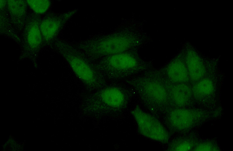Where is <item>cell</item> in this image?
Wrapping results in <instances>:
<instances>
[{
  "instance_id": "cell-5",
  "label": "cell",
  "mask_w": 233,
  "mask_h": 151,
  "mask_svg": "<svg viewBox=\"0 0 233 151\" xmlns=\"http://www.w3.org/2000/svg\"><path fill=\"white\" fill-rule=\"evenodd\" d=\"M132 114L137 123L140 133L144 136L162 143H167L168 134L160 121L152 115L136 107Z\"/></svg>"
},
{
  "instance_id": "cell-3",
  "label": "cell",
  "mask_w": 233,
  "mask_h": 151,
  "mask_svg": "<svg viewBox=\"0 0 233 151\" xmlns=\"http://www.w3.org/2000/svg\"><path fill=\"white\" fill-rule=\"evenodd\" d=\"M56 43L59 51L74 74L87 87L97 89L105 85V78L98 71L94 63L71 43L59 39L56 41Z\"/></svg>"
},
{
  "instance_id": "cell-14",
  "label": "cell",
  "mask_w": 233,
  "mask_h": 151,
  "mask_svg": "<svg viewBox=\"0 0 233 151\" xmlns=\"http://www.w3.org/2000/svg\"><path fill=\"white\" fill-rule=\"evenodd\" d=\"M26 1L27 5L37 15L45 13L51 5V1L47 0H28Z\"/></svg>"
},
{
  "instance_id": "cell-9",
  "label": "cell",
  "mask_w": 233,
  "mask_h": 151,
  "mask_svg": "<svg viewBox=\"0 0 233 151\" xmlns=\"http://www.w3.org/2000/svg\"><path fill=\"white\" fill-rule=\"evenodd\" d=\"M163 77L167 88L170 101L179 107L187 104L191 98L192 93L190 87L183 83H172L163 76Z\"/></svg>"
},
{
  "instance_id": "cell-12",
  "label": "cell",
  "mask_w": 233,
  "mask_h": 151,
  "mask_svg": "<svg viewBox=\"0 0 233 151\" xmlns=\"http://www.w3.org/2000/svg\"><path fill=\"white\" fill-rule=\"evenodd\" d=\"M187 68L189 78L193 81L201 79L205 73V69L198 59L194 56H190Z\"/></svg>"
},
{
  "instance_id": "cell-1",
  "label": "cell",
  "mask_w": 233,
  "mask_h": 151,
  "mask_svg": "<svg viewBox=\"0 0 233 151\" xmlns=\"http://www.w3.org/2000/svg\"><path fill=\"white\" fill-rule=\"evenodd\" d=\"M94 64L105 78L112 80L137 75L149 70L151 66L135 52L128 51L105 57Z\"/></svg>"
},
{
  "instance_id": "cell-13",
  "label": "cell",
  "mask_w": 233,
  "mask_h": 151,
  "mask_svg": "<svg viewBox=\"0 0 233 151\" xmlns=\"http://www.w3.org/2000/svg\"><path fill=\"white\" fill-rule=\"evenodd\" d=\"M214 86L212 81L209 79H203L199 81L193 87L192 92L199 98L205 97L213 92Z\"/></svg>"
},
{
  "instance_id": "cell-2",
  "label": "cell",
  "mask_w": 233,
  "mask_h": 151,
  "mask_svg": "<svg viewBox=\"0 0 233 151\" xmlns=\"http://www.w3.org/2000/svg\"><path fill=\"white\" fill-rule=\"evenodd\" d=\"M121 33L97 35L71 43L91 61L128 51L135 45Z\"/></svg>"
},
{
  "instance_id": "cell-15",
  "label": "cell",
  "mask_w": 233,
  "mask_h": 151,
  "mask_svg": "<svg viewBox=\"0 0 233 151\" xmlns=\"http://www.w3.org/2000/svg\"><path fill=\"white\" fill-rule=\"evenodd\" d=\"M191 142L188 140L180 141L171 145L170 150L173 151H189L193 147Z\"/></svg>"
},
{
  "instance_id": "cell-7",
  "label": "cell",
  "mask_w": 233,
  "mask_h": 151,
  "mask_svg": "<svg viewBox=\"0 0 233 151\" xmlns=\"http://www.w3.org/2000/svg\"><path fill=\"white\" fill-rule=\"evenodd\" d=\"M77 11V9H74L60 14L46 15L40 20V24L43 39L49 41L55 38Z\"/></svg>"
},
{
  "instance_id": "cell-11",
  "label": "cell",
  "mask_w": 233,
  "mask_h": 151,
  "mask_svg": "<svg viewBox=\"0 0 233 151\" xmlns=\"http://www.w3.org/2000/svg\"><path fill=\"white\" fill-rule=\"evenodd\" d=\"M8 11L13 24L19 28L22 27L26 17V1L23 0H8Z\"/></svg>"
},
{
  "instance_id": "cell-16",
  "label": "cell",
  "mask_w": 233,
  "mask_h": 151,
  "mask_svg": "<svg viewBox=\"0 0 233 151\" xmlns=\"http://www.w3.org/2000/svg\"><path fill=\"white\" fill-rule=\"evenodd\" d=\"M195 151H217L219 150L217 145L210 142L201 143L195 147Z\"/></svg>"
},
{
  "instance_id": "cell-4",
  "label": "cell",
  "mask_w": 233,
  "mask_h": 151,
  "mask_svg": "<svg viewBox=\"0 0 233 151\" xmlns=\"http://www.w3.org/2000/svg\"><path fill=\"white\" fill-rule=\"evenodd\" d=\"M125 82L134 88L146 104L151 107H162L170 101L167 88L158 69L148 70L126 79Z\"/></svg>"
},
{
  "instance_id": "cell-8",
  "label": "cell",
  "mask_w": 233,
  "mask_h": 151,
  "mask_svg": "<svg viewBox=\"0 0 233 151\" xmlns=\"http://www.w3.org/2000/svg\"><path fill=\"white\" fill-rule=\"evenodd\" d=\"M201 115L196 111L185 109H176L170 113L169 120L173 127L179 130L189 129L197 123Z\"/></svg>"
},
{
  "instance_id": "cell-6",
  "label": "cell",
  "mask_w": 233,
  "mask_h": 151,
  "mask_svg": "<svg viewBox=\"0 0 233 151\" xmlns=\"http://www.w3.org/2000/svg\"><path fill=\"white\" fill-rule=\"evenodd\" d=\"M130 94L127 89L114 84L102 89L91 99L93 103L113 108L124 106L128 102Z\"/></svg>"
},
{
  "instance_id": "cell-10",
  "label": "cell",
  "mask_w": 233,
  "mask_h": 151,
  "mask_svg": "<svg viewBox=\"0 0 233 151\" xmlns=\"http://www.w3.org/2000/svg\"><path fill=\"white\" fill-rule=\"evenodd\" d=\"M158 70L167 80L172 83H183L187 82L189 79L187 68L179 62H173L167 66Z\"/></svg>"
}]
</instances>
